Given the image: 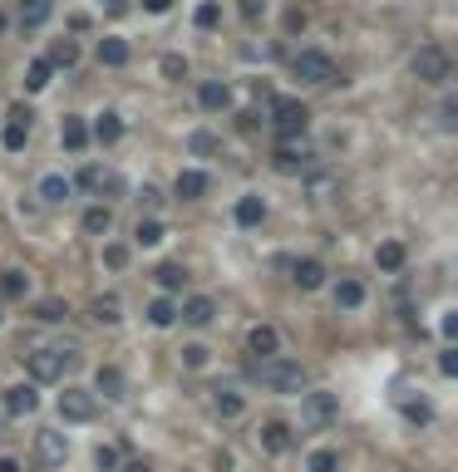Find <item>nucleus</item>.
Segmentation results:
<instances>
[{"label":"nucleus","mask_w":458,"mask_h":472,"mask_svg":"<svg viewBox=\"0 0 458 472\" xmlns=\"http://www.w3.org/2000/svg\"><path fill=\"white\" fill-rule=\"evenodd\" d=\"M35 458H40L44 468H64V462H69V438L54 433V428L35 433Z\"/></svg>","instance_id":"9d476101"},{"label":"nucleus","mask_w":458,"mask_h":472,"mask_svg":"<svg viewBox=\"0 0 458 472\" xmlns=\"http://www.w3.org/2000/svg\"><path fill=\"white\" fill-rule=\"evenodd\" d=\"M291 74L310 89H325V84H335V60L325 50H301L296 60H291Z\"/></svg>","instance_id":"7ed1b4c3"},{"label":"nucleus","mask_w":458,"mask_h":472,"mask_svg":"<svg viewBox=\"0 0 458 472\" xmlns=\"http://www.w3.org/2000/svg\"><path fill=\"white\" fill-rule=\"evenodd\" d=\"M182 369H207V359H213V349L207 345H182Z\"/></svg>","instance_id":"a19ab883"},{"label":"nucleus","mask_w":458,"mask_h":472,"mask_svg":"<svg viewBox=\"0 0 458 472\" xmlns=\"http://www.w3.org/2000/svg\"><path fill=\"white\" fill-rule=\"evenodd\" d=\"M94 388H99V394H104V399H128V379L124 374H118V369L114 364H104V369H99V374H94Z\"/></svg>","instance_id":"a211bd4d"},{"label":"nucleus","mask_w":458,"mask_h":472,"mask_svg":"<svg viewBox=\"0 0 458 472\" xmlns=\"http://www.w3.org/2000/svg\"><path fill=\"white\" fill-rule=\"evenodd\" d=\"M271 168H277L281 178H306V172L316 168V157H310L306 148H296V143H281L277 153H271Z\"/></svg>","instance_id":"1a4fd4ad"},{"label":"nucleus","mask_w":458,"mask_h":472,"mask_svg":"<svg viewBox=\"0 0 458 472\" xmlns=\"http://www.w3.org/2000/svg\"><path fill=\"white\" fill-rule=\"evenodd\" d=\"M133 242H139V246H158V242H163V221H158V217H139V227H133Z\"/></svg>","instance_id":"72a5a7b5"},{"label":"nucleus","mask_w":458,"mask_h":472,"mask_svg":"<svg viewBox=\"0 0 458 472\" xmlns=\"http://www.w3.org/2000/svg\"><path fill=\"white\" fill-rule=\"evenodd\" d=\"M79 227H84L89 236H108V231H114V212H108V202H94V207L79 217Z\"/></svg>","instance_id":"aec40b11"},{"label":"nucleus","mask_w":458,"mask_h":472,"mask_svg":"<svg viewBox=\"0 0 458 472\" xmlns=\"http://www.w3.org/2000/svg\"><path fill=\"white\" fill-rule=\"evenodd\" d=\"M261 217H267V202H261V197H242V202H237V221H242V227H256Z\"/></svg>","instance_id":"e433bc0d"},{"label":"nucleus","mask_w":458,"mask_h":472,"mask_svg":"<svg viewBox=\"0 0 458 472\" xmlns=\"http://www.w3.org/2000/svg\"><path fill=\"white\" fill-rule=\"evenodd\" d=\"M5 409H11V413H35V409H40L35 384H11V388H5Z\"/></svg>","instance_id":"6ab92c4d"},{"label":"nucleus","mask_w":458,"mask_h":472,"mask_svg":"<svg viewBox=\"0 0 458 472\" xmlns=\"http://www.w3.org/2000/svg\"><path fill=\"white\" fill-rule=\"evenodd\" d=\"M94 413H99V399L89 388H64L60 394V419L64 423H89Z\"/></svg>","instance_id":"6e6552de"},{"label":"nucleus","mask_w":458,"mask_h":472,"mask_svg":"<svg viewBox=\"0 0 458 472\" xmlns=\"http://www.w3.org/2000/svg\"><path fill=\"white\" fill-rule=\"evenodd\" d=\"M256 379L271 388V394H301L306 388V364L286 355H271V359H256Z\"/></svg>","instance_id":"f257e3e1"},{"label":"nucleus","mask_w":458,"mask_h":472,"mask_svg":"<svg viewBox=\"0 0 458 472\" xmlns=\"http://www.w3.org/2000/svg\"><path fill=\"white\" fill-rule=\"evenodd\" d=\"M291 281H296L301 291H320V285H325V266L320 261H296L291 266Z\"/></svg>","instance_id":"4be33fe9"},{"label":"nucleus","mask_w":458,"mask_h":472,"mask_svg":"<svg viewBox=\"0 0 458 472\" xmlns=\"http://www.w3.org/2000/svg\"><path fill=\"white\" fill-rule=\"evenodd\" d=\"M50 60H35L30 69H25V89H30V94H40V89H50Z\"/></svg>","instance_id":"c9c22d12"},{"label":"nucleus","mask_w":458,"mask_h":472,"mask_svg":"<svg viewBox=\"0 0 458 472\" xmlns=\"http://www.w3.org/2000/svg\"><path fill=\"white\" fill-rule=\"evenodd\" d=\"M139 207H143V212H158V207H163V192H158V188H139Z\"/></svg>","instance_id":"49530a36"},{"label":"nucleus","mask_w":458,"mask_h":472,"mask_svg":"<svg viewBox=\"0 0 458 472\" xmlns=\"http://www.w3.org/2000/svg\"><path fill=\"white\" fill-rule=\"evenodd\" d=\"M237 11H242V20H261V15H267V0H237Z\"/></svg>","instance_id":"a18cd8bd"},{"label":"nucleus","mask_w":458,"mask_h":472,"mask_svg":"<svg viewBox=\"0 0 458 472\" xmlns=\"http://www.w3.org/2000/svg\"><path fill=\"white\" fill-rule=\"evenodd\" d=\"M79 188H89V192H108V197H118V192H124V182H118L108 168H94V163H89V168L79 172Z\"/></svg>","instance_id":"dca6fc26"},{"label":"nucleus","mask_w":458,"mask_h":472,"mask_svg":"<svg viewBox=\"0 0 458 472\" xmlns=\"http://www.w3.org/2000/svg\"><path fill=\"white\" fill-rule=\"evenodd\" d=\"M0 30H5V11H0Z\"/></svg>","instance_id":"4d7b16f0"},{"label":"nucleus","mask_w":458,"mask_h":472,"mask_svg":"<svg viewBox=\"0 0 458 472\" xmlns=\"http://www.w3.org/2000/svg\"><path fill=\"white\" fill-rule=\"evenodd\" d=\"M60 143L69 148V153H79V148L89 143V128H84V118H75V114L64 118V124H60Z\"/></svg>","instance_id":"a878e982"},{"label":"nucleus","mask_w":458,"mask_h":472,"mask_svg":"<svg viewBox=\"0 0 458 472\" xmlns=\"http://www.w3.org/2000/svg\"><path fill=\"white\" fill-rule=\"evenodd\" d=\"M79 355L75 349H35L30 355V379L35 384H54V379H64V369H75Z\"/></svg>","instance_id":"20e7f679"},{"label":"nucleus","mask_w":458,"mask_h":472,"mask_svg":"<svg viewBox=\"0 0 458 472\" xmlns=\"http://www.w3.org/2000/svg\"><path fill=\"white\" fill-rule=\"evenodd\" d=\"M173 320H178V305H173V295H153V300H149V325L168 330Z\"/></svg>","instance_id":"bb28decb"},{"label":"nucleus","mask_w":458,"mask_h":472,"mask_svg":"<svg viewBox=\"0 0 458 472\" xmlns=\"http://www.w3.org/2000/svg\"><path fill=\"white\" fill-rule=\"evenodd\" d=\"M118 472H153V462H143V458H133V462H124Z\"/></svg>","instance_id":"603ef678"},{"label":"nucleus","mask_w":458,"mask_h":472,"mask_svg":"<svg viewBox=\"0 0 458 472\" xmlns=\"http://www.w3.org/2000/svg\"><path fill=\"white\" fill-rule=\"evenodd\" d=\"M409 69H414V79H419V84H429V89H444L448 79H454V60H448L438 44H424V50L409 60Z\"/></svg>","instance_id":"f03ea898"},{"label":"nucleus","mask_w":458,"mask_h":472,"mask_svg":"<svg viewBox=\"0 0 458 472\" xmlns=\"http://www.w3.org/2000/svg\"><path fill=\"white\" fill-rule=\"evenodd\" d=\"M94 468H99V472H118V448L99 443V448H94Z\"/></svg>","instance_id":"79ce46f5"},{"label":"nucleus","mask_w":458,"mask_h":472,"mask_svg":"<svg viewBox=\"0 0 458 472\" xmlns=\"http://www.w3.org/2000/svg\"><path fill=\"white\" fill-rule=\"evenodd\" d=\"M374 261H380V271H399V266H405V246H399V242L374 246Z\"/></svg>","instance_id":"f704fd0d"},{"label":"nucleus","mask_w":458,"mask_h":472,"mask_svg":"<svg viewBox=\"0 0 458 472\" xmlns=\"http://www.w3.org/2000/svg\"><path fill=\"white\" fill-rule=\"evenodd\" d=\"M335 468H341V452L335 448H316L306 458V472H335Z\"/></svg>","instance_id":"4c0bfd02"},{"label":"nucleus","mask_w":458,"mask_h":472,"mask_svg":"<svg viewBox=\"0 0 458 472\" xmlns=\"http://www.w3.org/2000/svg\"><path fill=\"white\" fill-rule=\"evenodd\" d=\"M246 349H252L256 359H271V355H281V335L271 325H252L246 330Z\"/></svg>","instance_id":"ddd939ff"},{"label":"nucleus","mask_w":458,"mask_h":472,"mask_svg":"<svg viewBox=\"0 0 458 472\" xmlns=\"http://www.w3.org/2000/svg\"><path fill=\"white\" fill-rule=\"evenodd\" d=\"M301 413H306V423H316V428H331V423L341 419V394H331V388L301 394Z\"/></svg>","instance_id":"423d86ee"},{"label":"nucleus","mask_w":458,"mask_h":472,"mask_svg":"<svg viewBox=\"0 0 458 472\" xmlns=\"http://www.w3.org/2000/svg\"><path fill=\"white\" fill-rule=\"evenodd\" d=\"M89 315H94L99 325H118V320H124V305H118V295H99V300L89 305Z\"/></svg>","instance_id":"cd10ccee"},{"label":"nucleus","mask_w":458,"mask_h":472,"mask_svg":"<svg viewBox=\"0 0 458 472\" xmlns=\"http://www.w3.org/2000/svg\"><path fill=\"white\" fill-rule=\"evenodd\" d=\"M261 128V114H242V133H256Z\"/></svg>","instance_id":"3c124183"},{"label":"nucleus","mask_w":458,"mask_h":472,"mask_svg":"<svg viewBox=\"0 0 458 472\" xmlns=\"http://www.w3.org/2000/svg\"><path fill=\"white\" fill-rule=\"evenodd\" d=\"M335 305H341V310H360V305H365V285L355 281V276H341V281H335Z\"/></svg>","instance_id":"5701e85b"},{"label":"nucleus","mask_w":458,"mask_h":472,"mask_svg":"<svg viewBox=\"0 0 458 472\" xmlns=\"http://www.w3.org/2000/svg\"><path fill=\"white\" fill-rule=\"evenodd\" d=\"M0 438H5V423H0Z\"/></svg>","instance_id":"13d9d810"},{"label":"nucleus","mask_w":458,"mask_h":472,"mask_svg":"<svg viewBox=\"0 0 458 472\" xmlns=\"http://www.w3.org/2000/svg\"><path fill=\"white\" fill-rule=\"evenodd\" d=\"M197 104H203L207 114H227V108H232V89H227L222 79H207V84L197 89Z\"/></svg>","instance_id":"4468645a"},{"label":"nucleus","mask_w":458,"mask_h":472,"mask_svg":"<svg viewBox=\"0 0 458 472\" xmlns=\"http://www.w3.org/2000/svg\"><path fill=\"white\" fill-rule=\"evenodd\" d=\"M153 276H158V285H163V291H168V295L188 285V271H182L178 261H163V266H158V271H153Z\"/></svg>","instance_id":"473e14b6"},{"label":"nucleus","mask_w":458,"mask_h":472,"mask_svg":"<svg viewBox=\"0 0 458 472\" xmlns=\"http://www.w3.org/2000/svg\"><path fill=\"white\" fill-rule=\"evenodd\" d=\"M188 153L192 157H213V153H222V143H217V133L197 128V133H188Z\"/></svg>","instance_id":"7c9ffc66"},{"label":"nucleus","mask_w":458,"mask_h":472,"mask_svg":"<svg viewBox=\"0 0 458 472\" xmlns=\"http://www.w3.org/2000/svg\"><path fill=\"white\" fill-rule=\"evenodd\" d=\"M178 320H182V325H192V330L213 325V320H217V305H213V295H188V300L178 305Z\"/></svg>","instance_id":"9b49d317"},{"label":"nucleus","mask_w":458,"mask_h":472,"mask_svg":"<svg viewBox=\"0 0 458 472\" xmlns=\"http://www.w3.org/2000/svg\"><path fill=\"white\" fill-rule=\"evenodd\" d=\"M271 128H277L286 143H296V138L310 128V108L296 104V99H277V104H271Z\"/></svg>","instance_id":"39448f33"},{"label":"nucleus","mask_w":458,"mask_h":472,"mask_svg":"<svg viewBox=\"0 0 458 472\" xmlns=\"http://www.w3.org/2000/svg\"><path fill=\"white\" fill-rule=\"evenodd\" d=\"M25 291H30V276L25 271H0V295L5 300H25Z\"/></svg>","instance_id":"c85d7f7f"},{"label":"nucleus","mask_w":458,"mask_h":472,"mask_svg":"<svg viewBox=\"0 0 458 472\" xmlns=\"http://www.w3.org/2000/svg\"><path fill=\"white\" fill-rule=\"evenodd\" d=\"M54 15V0H20V30H40Z\"/></svg>","instance_id":"412c9836"},{"label":"nucleus","mask_w":458,"mask_h":472,"mask_svg":"<svg viewBox=\"0 0 458 472\" xmlns=\"http://www.w3.org/2000/svg\"><path fill=\"white\" fill-rule=\"evenodd\" d=\"M0 320H5V315H0Z\"/></svg>","instance_id":"bf43d9fd"},{"label":"nucleus","mask_w":458,"mask_h":472,"mask_svg":"<svg viewBox=\"0 0 458 472\" xmlns=\"http://www.w3.org/2000/svg\"><path fill=\"white\" fill-rule=\"evenodd\" d=\"M75 64H79V44H75V40H54L50 69H75Z\"/></svg>","instance_id":"c756f323"},{"label":"nucleus","mask_w":458,"mask_h":472,"mask_svg":"<svg viewBox=\"0 0 458 472\" xmlns=\"http://www.w3.org/2000/svg\"><path fill=\"white\" fill-rule=\"evenodd\" d=\"M99 64H108V69H124V64H128V40L104 35V40H99Z\"/></svg>","instance_id":"b1692460"},{"label":"nucleus","mask_w":458,"mask_h":472,"mask_svg":"<svg viewBox=\"0 0 458 472\" xmlns=\"http://www.w3.org/2000/svg\"><path fill=\"white\" fill-rule=\"evenodd\" d=\"M207 409H213L217 419H242V413H246V399L237 394V388H222V384H217V388H207Z\"/></svg>","instance_id":"f8f14e48"},{"label":"nucleus","mask_w":458,"mask_h":472,"mask_svg":"<svg viewBox=\"0 0 458 472\" xmlns=\"http://www.w3.org/2000/svg\"><path fill=\"white\" fill-rule=\"evenodd\" d=\"M0 143L11 148V153H20V148L30 143V124H5V133H0Z\"/></svg>","instance_id":"58836bf2"},{"label":"nucleus","mask_w":458,"mask_h":472,"mask_svg":"<svg viewBox=\"0 0 458 472\" xmlns=\"http://www.w3.org/2000/svg\"><path fill=\"white\" fill-rule=\"evenodd\" d=\"M438 118H444V128H454V124H458V104H454V99H444V108H438Z\"/></svg>","instance_id":"8fccbe9b"},{"label":"nucleus","mask_w":458,"mask_h":472,"mask_svg":"<svg viewBox=\"0 0 458 472\" xmlns=\"http://www.w3.org/2000/svg\"><path fill=\"white\" fill-rule=\"evenodd\" d=\"M69 192H75V182L64 178V172H44V178H40V192H35V197H40L44 207H60Z\"/></svg>","instance_id":"2eb2a0df"},{"label":"nucleus","mask_w":458,"mask_h":472,"mask_svg":"<svg viewBox=\"0 0 458 472\" xmlns=\"http://www.w3.org/2000/svg\"><path fill=\"white\" fill-rule=\"evenodd\" d=\"M438 369L454 379V374H458V349H444V355H438Z\"/></svg>","instance_id":"09e8293b"},{"label":"nucleus","mask_w":458,"mask_h":472,"mask_svg":"<svg viewBox=\"0 0 458 472\" xmlns=\"http://www.w3.org/2000/svg\"><path fill=\"white\" fill-rule=\"evenodd\" d=\"M405 419H409V423H429V419H434V409H429L424 399H409V404H405Z\"/></svg>","instance_id":"c03bdc74"},{"label":"nucleus","mask_w":458,"mask_h":472,"mask_svg":"<svg viewBox=\"0 0 458 472\" xmlns=\"http://www.w3.org/2000/svg\"><path fill=\"white\" fill-rule=\"evenodd\" d=\"M104 5H108L114 15H118V11H128V0H104Z\"/></svg>","instance_id":"6e6d98bb"},{"label":"nucleus","mask_w":458,"mask_h":472,"mask_svg":"<svg viewBox=\"0 0 458 472\" xmlns=\"http://www.w3.org/2000/svg\"><path fill=\"white\" fill-rule=\"evenodd\" d=\"M173 192H178L182 202H197V197H207V172H197V168H182V172H178V182H173Z\"/></svg>","instance_id":"f3484780"},{"label":"nucleus","mask_w":458,"mask_h":472,"mask_svg":"<svg viewBox=\"0 0 458 472\" xmlns=\"http://www.w3.org/2000/svg\"><path fill=\"white\" fill-rule=\"evenodd\" d=\"M30 315H35V320H44V325H60L64 315H69V305H64V295H44V300L30 305Z\"/></svg>","instance_id":"393cba45"},{"label":"nucleus","mask_w":458,"mask_h":472,"mask_svg":"<svg viewBox=\"0 0 458 472\" xmlns=\"http://www.w3.org/2000/svg\"><path fill=\"white\" fill-rule=\"evenodd\" d=\"M158 69L168 74V79H188V60H182V54H163Z\"/></svg>","instance_id":"37998d69"},{"label":"nucleus","mask_w":458,"mask_h":472,"mask_svg":"<svg viewBox=\"0 0 458 472\" xmlns=\"http://www.w3.org/2000/svg\"><path fill=\"white\" fill-rule=\"evenodd\" d=\"M104 261L114 266V271H124V266H128V246H104Z\"/></svg>","instance_id":"de8ad7c7"},{"label":"nucleus","mask_w":458,"mask_h":472,"mask_svg":"<svg viewBox=\"0 0 458 472\" xmlns=\"http://www.w3.org/2000/svg\"><path fill=\"white\" fill-rule=\"evenodd\" d=\"M192 20H197V30H217V25H222V5H217V0H207V5H197V15H192Z\"/></svg>","instance_id":"ea45409f"},{"label":"nucleus","mask_w":458,"mask_h":472,"mask_svg":"<svg viewBox=\"0 0 458 472\" xmlns=\"http://www.w3.org/2000/svg\"><path fill=\"white\" fill-rule=\"evenodd\" d=\"M256 448H261V452H271V458H286V452L296 448V433H291V423L267 419L261 428H256Z\"/></svg>","instance_id":"0eeeda50"},{"label":"nucleus","mask_w":458,"mask_h":472,"mask_svg":"<svg viewBox=\"0 0 458 472\" xmlns=\"http://www.w3.org/2000/svg\"><path fill=\"white\" fill-rule=\"evenodd\" d=\"M168 5H173V0H143V11H149V15H163Z\"/></svg>","instance_id":"864d4df0"},{"label":"nucleus","mask_w":458,"mask_h":472,"mask_svg":"<svg viewBox=\"0 0 458 472\" xmlns=\"http://www.w3.org/2000/svg\"><path fill=\"white\" fill-rule=\"evenodd\" d=\"M94 138H99V143H118V138H124V118H118V114H99V124H94Z\"/></svg>","instance_id":"2f4dec72"},{"label":"nucleus","mask_w":458,"mask_h":472,"mask_svg":"<svg viewBox=\"0 0 458 472\" xmlns=\"http://www.w3.org/2000/svg\"><path fill=\"white\" fill-rule=\"evenodd\" d=\"M0 472H20V462H15V458H0Z\"/></svg>","instance_id":"5fc2aeb1"}]
</instances>
